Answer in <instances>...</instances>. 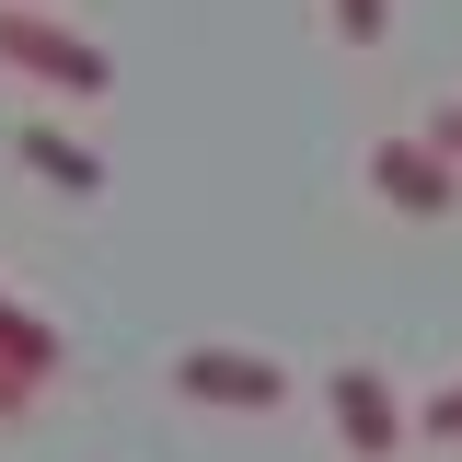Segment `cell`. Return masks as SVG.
I'll return each mask as SVG.
<instances>
[{"label": "cell", "instance_id": "6da1fadb", "mask_svg": "<svg viewBox=\"0 0 462 462\" xmlns=\"http://www.w3.org/2000/svg\"><path fill=\"white\" fill-rule=\"evenodd\" d=\"M0 69L12 81H35V93H116V58L81 35V23H58V0H0Z\"/></svg>", "mask_w": 462, "mask_h": 462}, {"label": "cell", "instance_id": "7a4b0ae2", "mask_svg": "<svg viewBox=\"0 0 462 462\" xmlns=\"http://www.w3.org/2000/svg\"><path fill=\"white\" fill-rule=\"evenodd\" d=\"M173 404H208V416H278L289 404V370L266 346H173Z\"/></svg>", "mask_w": 462, "mask_h": 462}, {"label": "cell", "instance_id": "3957f363", "mask_svg": "<svg viewBox=\"0 0 462 462\" xmlns=\"http://www.w3.org/2000/svg\"><path fill=\"white\" fill-rule=\"evenodd\" d=\"M370 197L404 208V220H451L462 208V162L428 139V127H393V139H370Z\"/></svg>", "mask_w": 462, "mask_h": 462}, {"label": "cell", "instance_id": "277c9868", "mask_svg": "<svg viewBox=\"0 0 462 462\" xmlns=\"http://www.w3.org/2000/svg\"><path fill=\"white\" fill-rule=\"evenodd\" d=\"M324 428H336L358 462H393L404 439H416V416L393 404V382H382L370 358H336V370H324Z\"/></svg>", "mask_w": 462, "mask_h": 462}, {"label": "cell", "instance_id": "5b68a950", "mask_svg": "<svg viewBox=\"0 0 462 462\" xmlns=\"http://www.w3.org/2000/svg\"><path fill=\"white\" fill-rule=\"evenodd\" d=\"M12 162L35 173L47 197H105V151H81L69 127H12Z\"/></svg>", "mask_w": 462, "mask_h": 462}, {"label": "cell", "instance_id": "8992f818", "mask_svg": "<svg viewBox=\"0 0 462 462\" xmlns=\"http://www.w3.org/2000/svg\"><path fill=\"white\" fill-rule=\"evenodd\" d=\"M0 358H23L35 382H58V358H69V346H58V324H47V312H23V300L0 289Z\"/></svg>", "mask_w": 462, "mask_h": 462}, {"label": "cell", "instance_id": "52a82bcc", "mask_svg": "<svg viewBox=\"0 0 462 462\" xmlns=\"http://www.w3.org/2000/svg\"><path fill=\"white\" fill-rule=\"evenodd\" d=\"M324 23H336L346 47H382L393 35V0H324Z\"/></svg>", "mask_w": 462, "mask_h": 462}, {"label": "cell", "instance_id": "ba28073f", "mask_svg": "<svg viewBox=\"0 0 462 462\" xmlns=\"http://www.w3.org/2000/svg\"><path fill=\"white\" fill-rule=\"evenodd\" d=\"M416 428H428V439H439V451H451V439H462V382H439V393L416 404Z\"/></svg>", "mask_w": 462, "mask_h": 462}, {"label": "cell", "instance_id": "9c48e42d", "mask_svg": "<svg viewBox=\"0 0 462 462\" xmlns=\"http://www.w3.org/2000/svg\"><path fill=\"white\" fill-rule=\"evenodd\" d=\"M12 416H35V370H23V358H0V428H12Z\"/></svg>", "mask_w": 462, "mask_h": 462}, {"label": "cell", "instance_id": "30bf717a", "mask_svg": "<svg viewBox=\"0 0 462 462\" xmlns=\"http://www.w3.org/2000/svg\"><path fill=\"white\" fill-rule=\"evenodd\" d=\"M428 139H439V151L462 162V105H439V116H428Z\"/></svg>", "mask_w": 462, "mask_h": 462}]
</instances>
